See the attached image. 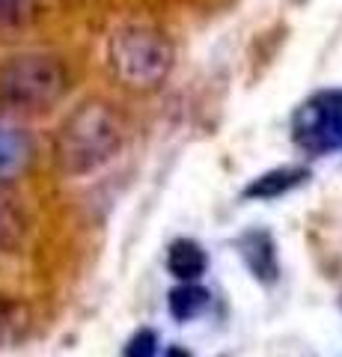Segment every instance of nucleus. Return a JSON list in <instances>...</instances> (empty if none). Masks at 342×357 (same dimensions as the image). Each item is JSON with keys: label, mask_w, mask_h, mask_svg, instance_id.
I'll return each mask as SVG.
<instances>
[{"label": "nucleus", "mask_w": 342, "mask_h": 357, "mask_svg": "<svg viewBox=\"0 0 342 357\" xmlns=\"http://www.w3.org/2000/svg\"><path fill=\"white\" fill-rule=\"evenodd\" d=\"M123 149V122L114 105L86 98L54 134V161L65 176H90Z\"/></svg>", "instance_id": "nucleus-1"}, {"label": "nucleus", "mask_w": 342, "mask_h": 357, "mask_svg": "<svg viewBox=\"0 0 342 357\" xmlns=\"http://www.w3.org/2000/svg\"><path fill=\"white\" fill-rule=\"evenodd\" d=\"M69 89V72L54 54L30 51L0 63V107L15 114H42Z\"/></svg>", "instance_id": "nucleus-2"}, {"label": "nucleus", "mask_w": 342, "mask_h": 357, "mask_svg": "<svg viewBox=\"0 0 342 357\" xmlns=\"http://www.w3.org/2000/svg\"><path fill=\"white\" fill-rule=\"evenodd\" d=\"M173 42L155 27H123L110 36L107 63L116 81L131 89L158 86L173 69Z\"/></svg>", "instance_id": "nucleus-3"}, {"label": "nucleus", "mask_w": 342, "mask_h": 357, "mask_svg": "<svg viewBox=\"0 0 342 357\" xmlns=\"http://www.w3.org/2000/svg\"><path fill=\"white\" fill-rule=\"evenodd\" d=\"M295 143L313 155L342 149V89L310 96L292 116Z\"/></svg>", "instance_id": "nucleus-4"}, {"label": "nucleus", "mask_w": 342, "mask_h": 357, "mask_svg": "<svg viewBox=\"0 0 342 357\" xmlns=\"http://www.w3.org/2000/svg\"><path fill=\"white\" fill-rule=\"evenodd\" d=\"M238 253L247 262L250 274L262 283H274L280 277V262H277V244H274L271 232L265 229H247L238 241Z\"/></svg>", "instance_id": "nucleus-5"}, {"label": "nucleus", "mask_w": 342, "mask_h": 357, "mask_svg": "<svg viewBox=\"0 0 342 357\" xmlns=\"http://www.w3.org/2000/svg\"><path fill=\"white\" fill-rule=\"evenodd\" d=\"M30 158H33L30 134L21 126H13V122L0 119V185L18 178L27 170Z\"/></svg>", "instance_id": "nucleus-6"}, {"label": "nucleus", "mask_w": 342, "mask_h": 357, "mask_svg": "<svg viewBox=\"0 0 342 357\" xmlns=\"http://www.w3.org/2000/svg\"><path fill=\"white\" fill-rule=\"evenodd\" d=\"M306 178H310L306 167H277V170H268V173L253 178L244 188V197L247 199H274V197L289 194L297 185H304Z\"/></svg>", "instance_id": "nucleus-7"}, {"label": "nucleus", "mask_w": 342, "mask_h": 357, "mask_svg": "<svg viewBox=\"0 0 342 357\" xmlns=\"http://www.w3.org/2000/svg\"><path fill=\"white\" fill-rule=\"evenodd\" d=\"M167 268L176 280L182 283H194L200 280L208 268V256L205 250L196 244L194 238H179L170 244V253H167Z\"/></svg>", "instance_id": "nucleus-8"}, {"label": "nucleus", "mask_w": 342, "mask_h": 357, "mask_svg": "<svg viewBox=\"0 0 342 357\" xmlns=\"http://www.w3.org/2000/svg\"><path fill=\"white\" fill-rule=\"evenodd\" d=\"M30 331V307L18 298L0 295V349L15 345Z\"/></svg>", "instance_id": "nucleus-9"}, {"label": "nucleus", "mask_w": 342, "mask_h": 357, "mask_svg": "<svg viewBox=\"0 0 342 357\" xmlns=\"http://www.w3.org/2000/svg\"><path fill=\"white\" fill-rule=\"evenodd\" d=\"M208 307V289L196 283H182L170 292V312L176 321H191Z\"/></svg>", "instance_id": "nucleus-10"}, {"label": "nucleus", "mask_w": 342, "mask_h": 357, "mask_svg": "<svg viewBox=\"0 0 342 357\" xmlns=\"http://www.w3.org/2000/svg\"><path fill=\"white\" fill-rule=\"evenodd\" d=\"M24 232H27L24 211L13 199L0 197V250H15L24 241Z\"/></svg>", "instance_id": "nucleus-11"}, {"label": "nucleus", "mask_w": 342, "mask_h": 357, "mask_svg": "<svg viewBox=\"0 0 342 357\" xmlns=\"http://www.w3.org/2000/svg\"><path fill=\"white\" fill-rule=\"evenodd\" d=\"M33 18V0H0V27H18Z\"/></svg>", "instance_id": "nucleus-12"}, {"label": "nucleus", "mask_w": 342, "mask_h": 357, "mask_svg": "<svg viewBox=\"0 0 342 357\" xmlns=\"http://www.w3.org/2000/svg\"><path fill=\"white\" fill-rule=\"evenodd\" d=\"M123 357H158V333L143 328L125 342Z\"/></svg>", "instance_id": "nucleus-13"}, {"label": "nucleus", "mask_w": 342, "mask_h": 357, "mask_svg": "<svg viewBox=\"0 0 342 357\" xmlns=\"http://www.w3.org/2000/svg\"><path fill=\"white\" fill-rule=\"evenodd\" d=\"M164 357H191V354H187L185 349H170V351L164 354Z\"/></svg>", "instance_id": "nucleus-14"}]
</instances>
